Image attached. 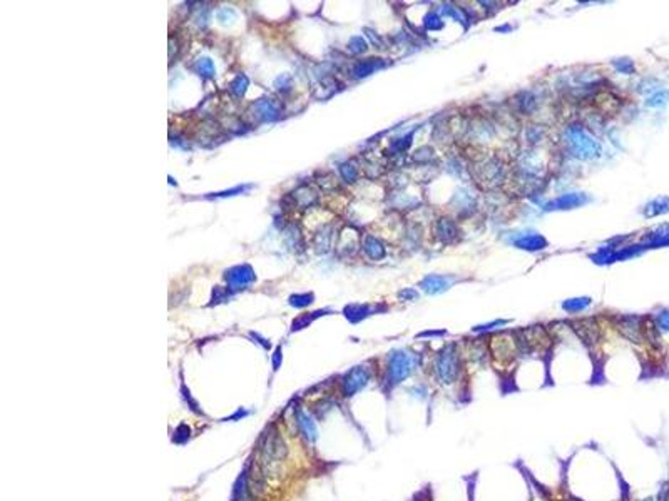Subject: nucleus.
<instances>
[{
	"mask_svg": "<svg viewBox=\"0 0 669 501\" xmlns=\"http://www.w3.org/2000/svg\"><path fill=\"white\" fill-rule=\"evenodd\" d=\"M418 363V358L415 354L408 353L405 349H395L388 356V366H387V386L388 388H395L400 383H403L410 374L415 371Z\"/></svg>",
	"mask_w": 669,
	"mask_h": 501,
	"instance_id": "f257e3e1",
	"label": "nucleus"
},
{
	"mask_svg": "<svg viewBox=\"0 0 669 501\" xmlns=\"http://www.w3.org/2000/svg\"><path fill=\"white\" fill-rule=\"evenodd\" d=\"M435 376L438 383L443 386H450L458 379V371H460V358L457 353L455 344H447L443 349L437 354L435 358Z\"/></svg>",
	"mask_w": 669,
	"mask_h": 501,
	"instance_id": "f03ea898",
	"label": "nucleus"
},
{
	"mask_svg": "<svg viewBox=\"0 0 669 501\" xmlns=\"http://www.w3.org/2000/svg\"><path fill=\"white\" fill-rule=\"evenodd\" d=\"M567 140L571 144V149L576 157L579 159H592L601 155V144L597 140L584 132L579 127H569L567 129Z\"/></svg>",
	"mask_w": 669,
	"mask_h": 501,
	"instance_id": "7ed1b4c3",
	"label": "nucleus"
},
{
	"mask_svg": "<svg viewBox=\"0 0 669 501\" xmlns=\"http://www.w3.org/2000/svg\"><path fill=\"white\" fill-rule=\"evenodd\" d=\"M261 451H263V463L268 464V468H271L273 463H278V461H281L286 456V446H284V441L278 434V431L269 429L264 433Z\"/></svg>",
	"mask_w": 669,
	"mask_h": 501,
	"instance_id": "20e7f679",
	"label": "nucleus"
},
{
	"mask_svg": "<svg viewBox=\"0 0 669 501\" xmlns=\"http://www.w3.org/2000/svg\"><path fill=\"white\" fill-rule=\"evenodd\" d=\"M368 381H370V373H368V369L365 366H355V368H352L342 381L343 396L350 398V396L357 394L358 391L363 389L368 384Z\"/></svg>",
	"mask_w": 669,
	"mask_h": 501,
	"instance_id": "39448f33",
	"label": "nucleus"
},
{
	"mask_svg": "<svg viewBox=\"0 0 669 501\" xmlns=\"http://www.w3.org/2000/svg\"><path fill=\"white\" fill-rule=\"evenodd\" d=\"M226 281L229 284V291L244 289L248 284H251L254 281V271L248 264L236 266V268L226 271Z\"/></svg>",
	"mask_w": 669,
	"mask_h": 501,
	"instance_id": "423d86ee",
	"label": "nucleus"
},
{
	"mask_svg": "<svg viewBox=\"0 0 669 501\" xmlns=\"http://www.w3.org/2000/svg\"><path fill=\"white\" fill-rule=\"evenodd\" d=\"M251 110L254 112V117L259 120H274L278 119L281 107H279L278 100L271 97H263L251 105Z\"/></svg>",
	"mask_w": 669,
	"mask_h": 501,
	"instance_id": "0eeeda50",
	"label": "nucleus"
},
{
	"mask_svg": "<svg viewBox=\"0 0 669 501\" xmlns=\"http://www.w3.org/2000/svg\"><path fill=\"white\" fill-rule=\"evenodd\" d=\"M617 329L621 331L627 339H631L632 343H641L642 341L641 318H637V316H622V318H619Z\"/></svg>",
	"mask_w": 669,
	"mask_h": 501,
	"instance_id": "6e6552de",
	"label": "nucleus"
},
{
	"mask_svg": "<svg viewBox=\"0 0 669 501\" xmlns=\"http://www.w3.org/2000/svg\"><path fill=\"white\" fill-rule=\"evenodd\" d=\"M587 200H589L587 195L579 194V192H571V194H564V195H561V197L551 200V202L546 205V209L547 210H552V209L554 210H556V209H572V207H579V205L586 204Z\"/></svg>",
	"mask_w": 669,
	"mask_h": 501,
	"instance_id": "1a4fd4ad",
	"label": "nucleus"
},
{
	"mask_svg": "<svg viewBox=\"0 0 669 501\" xmlns=\"http://www.w3.org/2000/svg\"><path fill=\"white\" fill-rule=\"evenodd\" d=\"M296 424L301 434L306 438L309 443H314L318 439V429H316V423L313 421V418L308 413H304L301 408L296 409Z\"/></svg>",
	"mask_w": 669,
	"mask_h": 501,
	"instance_id": "9d476101",
	"label": "nucleus"
},
{
	"mask_svg": "<svg viewBox=\"0 0 669 501\" xmlns=\"http://www.w3.org/2000/svg\"><path fill=\"white\" fill-rule=\"evenodd\" d=\"M452 281L453 279L443 278V276H427V278L420 283V288L428 294H438V293H442V291L450 288Z\"/></svg>",
	"mask_w": 669,
	"mask_h": 501,
	"instance_id": "9b49d317",
	"label": "nucleus"
},
{
	"mask_svg": "<svg viewBox=\"0 0 669 501\" xmlns=\"http://www.w3.org/2000/svg\"><path fill=\"white\" fill-rule=\"evenodd\" d=\"M516 245L521 249H526V250H539V249L546 247L547 240L539 234H529V235H524L521 239H517Z\"/></svg>",
	"mask_w": 669,
	"mask_h": 501,
	"instance_id": "f8f14e48",
	"label": "nucleus"
},
{
	"mask_svg": "<svg viewBox=\"0 0 669 501\" xmlns=\"http://www.w3.org/2000/svg\"><path fill=\"white\" fill-rule=\"evenodd\" d=\"M383 65H385V62H382V60L368 59V60H363V62H358L355 67H353V74H355V77H367V75L373 74L375 70L382 69Z\"/></svg>",
	"mask_w": 669,
	"mask_h": 501,
	"instance_id": "ddd939ff",
	"label": "nucleus"
},
{
	"mask_svg": "<svg viewBox=\"0 0 669 501\" xmlns=\"http://www.w3.org/2000/svg\"><path fill=\"white\" fill-rule=\"evenodd\" d=\"M363 249H365V253L370 256L372 259H382L383 256H385V247H383V244L378 239L373 237V235H368L365 239Z\"/></svg>",
	"mask_w": 669,
	"mask_h": 501,
	"instance_id": "4468645a",
	"label": "nucleus"
},
{
	"mask_svg": "<svg viewBox=\"0 0 669 501\" xmlns=\"http://www.w3.org/2000/svg\"><path fill=\"white\" fill-rule=\"evenodd\" d=\"M664 212H669V199L667 197L654 199L652 202H649L646 205V209H644V214H646L647 217H652V215H659Z\"/></svg>",
	"mask_w": 669,
	"mask_h": 501,
	"instance_id": "2eb2a0df",
	"label": "nucleus"
},
{
	"mask_svg": "<svg viewBox=\"0 0 669 501\" xmlns=\"http://www.w3.org/2000/svg\"><path fill=\"white\" fill-rule=\"evenodd\" d=\"M437 234L440 235L442 240L448 242V240H452L457 235V227L450 219H440L437 224Z\"/></svg>",
	"mask_w": 669,
	"mask_h": 501,
	"instance_id": "dca6fc26",
	"label": "nucleus"
},
{
	"mask_svg": "<svg viewBox=\"0 0 669 501\" xmlns=\"http://www.w3.org/2000/svg\"><path fill=\"white\" fill-rule=\"evenodd\" d=\"M293 195H294V200H296V204L303 205V207H308V205H311L314 200H316V194H314L313 190L308 189V187H299Z\"/></svg>",
	"mask_w": 669,
	"mask_h": 501,
	"instance_id": "f3484780",
	"label": "nucleus"
},
{
	"mask_svg": "<svg viewBox=\"0 0 669 501\" xmlns=\"http://www.w3.org/2000/svg\"><path fill=\"white\" fill-rule=\"evenodd\" d=\"M368 314H370V309H368V306L353 304V306H348V308L345 309V316L352 321V323H358V321L363 319Z\"/></svg>",
	"mask_w": 669,
	"mask_h": 501,
	"instance_id": "a211bd4d",
	"label": "nucleus"
},
{
	"mask_svg": "<svg viewBox=\"0 0 669 501\" xmlns=\"http://www.w3.org/2000/svg\"><path fill=\"white\" fill-rule=\"evenodd\" d=\"M248 85H249L248 77H246V75H244V74H239L238 77L231 82V85H229V89H231V92H233L234 95H236V97H243V95L246 94Z\"/></svg>",
	"mask_w": 669,
	"mask_h": 501,
	"instance_id": "6ab92c4d",
	"label": "nucleus"
},
{
	"mask_svg": "<svg viewBox=\"0 0 669 501\" xmlns=\"http://www.w3.org/2000/svg\"><path fill=\"white\" fill-rule=\"evenodd\" d=\"M589 304H591V299H589V298H576V299L564 301L562 308L566 311H569V313H577V311L586 309Z\"/></svg>",
	"mask_w": 669,
	"mask_h": 501,
	"instance_id": "aec40b11",
	"label": "nucleus"
},
{
	"mask_svg": "<svg viewBox=\"0 0 669 501\" xmlns=\"http://www.w3.org/2000/svg\"><path fill=\"white\" fill-rule=\"evenodd\" d=\"M194 67H196L199 75H203V77H213V75H214V64H213V60L208 59V57L198 59Z\"/></svg>",
	"mask_w": 669,
	"mask_h": 501,
	"instance_id": "412c9836",
	"label": "nucleus"
},
{
	"mask_svg": "<svg viewBox=\"0 0 669 501\" xmlns=\"http://www.w3.org/2000/svg\"><path fill=\"white\" fill-rule=\"evenodd\" d=\"M323 313H324V311H316V313H311V314H303V316H299L298 319H294V321H293L291 331H298V329L306 328L308 324H311L313 321L316 319L318 316H321Z\"/></svg>",
	"mask_w": 669,
	"mask_h": 501,
	"instance_id": "4be33fe9",
	"label": "nucleus"
},
{
	"mask_svg": "<svg viewBox=\"0 0 669 501\" xmlns=\"http://www.w3.org/2000/svg\"><path fill=\"white\" fill-rule=\"evenodd\" d=\"M313 303V294H294L289 298V304L294 308H304Z\"/></svg>",
	"mask_w": 669,
	"mask_h": 501,
	"instance_id": "5701e85b",
	"label": "nucleus"
},
{
	"mask_svg": "<svg viewBox=\"0 0 669 501\" xmlns=\"http://www.w3.org/2000/svg\"><path fill=\"white\" fill-rule=\"evenodd\" d=\"M340 174H342V177L347 180V182H353V180H357V175H358L355 165H352V164H342L340 165Z\"/></svg>",
	"mask_w": 669,
	"mask_h": 501,
	"instance_id": "b1692460",
	"label": "nucleus"
},
{
	"mask_svg": "<svg viewBox=\"0 0 669 501\" xmlns=\"http://www.w3.org/2000/svg\"><path fill=\"white\" fill-rule=\"evenodd\" d=\"M667 100H669V92H666V90H661V92L654 94L652 97H649V100L646 104L649 105V107H657V105L667 104Z\"/></svg>",
	"mask_w": 669,
	"mask_h": 501,
	"instance_id": "393cba45",
	"label": "nucleus"
},
{
	"mask_svg": "<svg viewBox=\"0 0 669 501\" xmlns=\"http://www.w3.org/2000/svg\"><path fill=\"white\" fill-rule=\"evenodd\" d=\"M350 50H352L353 54H362V52H365V50H367V42H365V39L360 37V35H357V37H352V40H350Z\"/></svg>",
	"mask_w": 669,
	"mask_h": 501,
	"instance_id": "a878e982",
	"label": "nucleus"
},
{
	"mask_svg": "<svg viewBox=\"0 0 669 501\" xmlns=\"http://www.w3.org/2000/svg\"><path fill=\"white\" fill-rule=\"evenodd\" d=\"M274 87L278 90H281V92H286V90H289V87H291V77H289L288 74L279 75V77L274 80Z\"/></svg>",
	"mask_w": 669,
	"mask_h": 501,
	"instance_id": "bb28decb",
	"label": "nucleus"
},
{
	"mask_svg": "<svg viewBox=\"0 0 669 501\" xmlns=\"http://www.w3.org/2000/svg\"><path fill=\"white\" fill-rule=\"evenodd\" d=\"M656 324L659 329L662 331H669V311H661L656 318Z\"/></svg>",
	"mask_w": 669,
	"mask_h": 501,
	"instance_id": "cd10ccee",
	"label": "nucleus"
},
{
	"mask_svg": "<svg viewBox=\"0 0 669 501\" xmlns=\"http://www.w3.org/2000/svg\"><path fill=\"white\" fill-rule=\"evenodd\" d=\"M614 64H616V69H617V70H621V72H624V74H631L632 70H634L631 60L622 59V60H617V62H614Z\"/></svg>",
	"mask_w": 669,
	"mask_h": 501,
	"instance_id": "c85d7f7f",
	"label": "nucleus"
},
{
	"mask_svg": "<svg viewBox=\"0 0 669 501\" xmlns=\"http://www.w3.org/2000/svg\"><path fill=\"white\" fill-rule=\"evenodd\" d=\"M425 25H427V29L437 30V29H440V27H442V20L438 19L437 15H428Z\"/></svg>",
	"mask_w": 669,
	"mask_h": 501,
	"instance_id": "c756f323",
	"label": "nucleus"
},
{
	"mask_svg": "<svg viewBox=\"0 0 669 501\" xmlns=\"http://www.w3.org/2000/svg\"><path fill=\"white\" fill-rule=\"evenodd\" d=\"M281 359H283L281 348H276V351H274V354H273V369L274 371L279 368V364H281Z\"/></svg>",
	"mask_w": 669,
	"mask_h": 501,
	"instance_id": "7c9ffc66",
	"label": "nucleus"
},
{
	"mask_svg": "<svg viewBox=\"0 0 669 501\" xmlns=\"http://www.w3.org/2000/svg\"><path fill=\"white\" fill-rule=\"evenodd\" d=\"M400 298H403V299H415L417 293H415V291H412V289H405V291H402V293H400Z\"/></svg>",
	"mask_w": 669,
	"mask_h": 501,
	"instance_id": "2f4dec72",
	"label": "nucleus"
}]
</instances>
